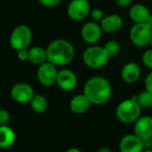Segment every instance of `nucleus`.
I'll use <instances>...</instances> for the list:
<instances>
[{
  "mask_svg": "<svg viewBox=\"0 0 152 152\" xmlns=\"http://www.w3.org/2000/svg\"><path fill=\"white\" fill-rule=\"evenodd\" d=\"M56 85L58 87L65 92L73 91L77 86V75L70 69H64L58 71Z\"/></svg>",
  "mask_w": 152,
  "mask_h": 152,
  "instance_id": "9b49d317",
  "label": "nucleus"
},
{
  "mask_svg": "<svg viewBox=\"0 0 152 152\" xmlns=\"http://www.w3.org/2000/svg\"><path fill=\"white\" fill-rule=\"evenodd\" d=\"M58 70L55 65L45 61L38 66L37 79L39 83L46 87L52 86L56 84Z\"/></svg>",
  "mask_w": 152,
  "mask_h": 152,
  "instance_id": "1a4fd4ad",
  "label": "nucleus"
},
{
  "mask_svg": "<svg viewBox=\"0 0 152 152\" xmlns=\"http://www.w3.org/2000/svg\"><path fill=\"white\" fill-rule=\"evenodd\" d=\"M142 70L140 66L134 62L130 61L126 63L121 69V78L126 84H134L141 77Z\"/></svg>",
  "mask_w": 152,
  "mask_h": 152,
  "instance_id": "4468645a",
  "label": "nucleus"
},
{
  "mask_svg": "<svg viewBox=\"0 0 152 152\" xmlns=\"http://www.w3.org/2000/svg\"><path fill=\"white\" fill-rule=\"evenodd\" d=\"M150 45L151 46V48H152V35H151V41H150Z\"/></svg>",
  "mask_w": 152,
  "mask_h": 152,
  "instance_id": "f704fd0d",
  "label": "nucleus"
},
{
  "mask_svg": "<svg viewBox=\"0 0 152 152\" xmlns=\"http://www.w3.org/2000/svg\"><path fill=\"white\" fill-rule=\"evenodd\" d=\"M97 152H112V151L108 147H102L98 150Z\"/></svg>",
  "mask_w": 152,
  "mask_h": 152,
  "instance_id": "2f4dec72",
  "label": "nucleus"
},
{
  "mask_svg": "<svg viewBox=\"0 0 152 152\" xmlns=\"http://www.w3.org/2000/svg\"><path fill=\"white\" fill-rule=\"evenodd\" d=\"M83 94L92 105L102 106L110 102L113 89L110 82L104 77L95 76L90 77L85 84Z\"/></svg>",
  "mask_w": 152,
  "mask_h": 152,
  "instance_id": "f257e3e1",
  "label": "nucleus"
},
{
  "mask_svg": "<svg viewBox=\"0 0 152 152\" xmlns=\"http://www.w3.org/2000/svg\"><path fill=\"white\" fill-rule=\"evenodd\" d=\"M47 61L57 66H64L70 63L75 57L73 45L66 39H55L46 48Z\"/></svg>",
  "mask_w": 152,
  "mask_h": 152,
  "instance_id": "f03ea898",
  "label": "nucleus"
},
{
  "mask_svg": "<svg viewBox=\"0 0 152 152\" xmlns=\"http://www.w3.org/2000/svg\"><path fill=\"white\" fill-rule=\"evenodd\" d=\"M91 105V102L86 95L84 94H79L71 98L69 102V110L74 114L82 115L88 111Z\"/></svg>",
  "mask_w": 152,
  "mask_h": 152,
  "instance_id": "dca6fc26",
  "label": "nucleus"
},
{
  "mask_svg": "<svg viewBox=\"0 0 152 152\" xmlns=\"http://www.w3.org/2000/svg\"><path fill=\"white\" fill-rule=\"evenodd\" d=\"M110 58V57L107 53L104 47L96 45H91L89 47H87L84 51L82 56L84 64L86 67L94 69L104 67L108 63Z\"/></svg>",
  "mask_w": 152,
  "mask_h": 152,
  "instance_id": "20e7f679",
  "label": "nucleus"
},
{
  "mask_svg": "<svg viewBox=\"0 0 152 152\" xmlns=\"http://www.w3.org/2000/svg\"><path fill=\"white\" fill-rule=\"evenodd\" d=\"M10 120V113L7 110L0 109V125H6Z\"/></svg>",
  "mask_w": 152,
  "mask_h": 152,
  "instance_id": "393cba45",
  "label": "nucleus"
},
{
  "mask_svg": "<svg viewBox=\"0 0 152 152\" xmlns=\"http://www.w3.org/2000/svg\"><path fill=\"white\" fill-rule=\"evenodd\" d=\"M17 56H18V59L20 60V61H28V49H22V50L17 51Z\"/></svg>",
  "mask_w": 152,
  "mask_h": 152,
  "instance_id": "cd10ccee",
  "label": "nucleus"
},
{
  "mask_svg": "<svg viewBox=\"0 0 152 152\" xmlns=\"http://www.w3.org/2000/svg\"><path fill=\"white\" fill-rule=\"evenodd\" d=\"M31 39L32 32L29 27L19 25L12 31L9 42L11 47L17 52L22 49H28L31 43Z\"/></svg>",
  "mask_w": 152,
  "mask_h": 152,
  "instance_id": "39448f33",
  "label": "nucleus"
},
{
  "mask_svg": "<svg viewBox=\"0 0 152 152\" xmlns=\"http://www.w3.org/2000/svg\"><path fill=\"white\" fill-rule=\"evenodd\" d=\"M16 134L14 130L6 126L0 125V149H9L15 143Z\"/></svg>",
  "mask_w": 152,
  "mask_h": 152,
  "instance_id": "a211bd4d",
  "label": "nucleus"
},
{
  "mask_svg": "<svg viewBox=\"0 0 152 152\" xmlns=\"http://www.w3.org/2000/svg\"><path fill=\"white\" fill-rule=\"evenodd\" d=\"M144 86H145V90H147L148 92L152 94V71L147 75L145 78Z\"/></svg>",
  "mask_w": 152,
  "mask_h": 152,
  "instance_id": "bb28decb",
  "label": "nucleus"
},
{
  "mask_svg": "<svg viewBox=\"0 0 152 152\" xmlns=\"http://www.w3.org/2000/svg\"><path fill=\"white\" fill-rule=\"evenodd\" d=\"M152 29L146 23H134L130 29L129 37L131 42L137 47H145L150 45Z\"/></svg>",
  "mask_w": 152,
  "mask_h": 152,
  "instance_id": "423d86ee",
  "label": "nucleus"
},
{
  "mask_svg": "<svg viewBox=\"0 0 152 152\" xmlns=\"http://www.w3.org/2000/svg\"><path fill=\"white\" fill-rule=\"evenodd\" d=\"M146 23L150 26V28L152 29V13L151 12V14H150V16H149V18H148V20H147V21H146Z\"/></svg>",
  "mask_w": 152,
  "mask_h": 152,
  "instance_id": "473e14b6",
  "label": "nucleus"
},
{
  "mask_svg": "<svg viewBox=\"0 0 152 152\" xmlns=\"http://www.w3.org/2000/svg\"><path fill=\"white\" fill-rule=\"evenodd\" d=\"M102 29L100 23L96 21H87L81 28V37L88 45H95L102 37Z\"/></svg>",
  "mask_w": 152,
  "mask_h": 152,
  "instance_id": "9d476101",
  "label": "nucleus"
},
{
  "mask_svg": "<svg viewBox=\"0 0 152 152\" xmlns=\"http://www.w3.org/2000/svg\"><path fill=\"white\" fill-rule=\"evenodd\" d=\"M90 12L91 4L88 0H71L67 8V14L73 20L86 19Z\"/></svg>",
  "mask_w": 152,
  "mask_h": 152,
  "instance_id": "6e6552de",
  "label": "nucleus"
},
{
  "mask_svg": "<svg viewBox=\"0 0 152 152\" xmlns=\"http://www.w3.org/2000/svg\"><path fill=\"white\" fill-rule=\"evenodd\" d=\"M103 47L110 57H115L118 55L121 51V45L117 40H109L105 43Z\"/></svg>",
  "mask_w": 152,
  "mask_h": 152,
  "instance_id": "4be33fe9",
  "label": "nucleus"
},
{
  "mask_svg": "<svg viewBox=\"0 0 152 152\" xmlns=\"http://www.w3.org/2000/svg\"><path fill=\"white\" fill-rule=\"evenodd\" d=\"M135 98L142 108L149 109L152 107V94L147 90L141 92L138 95L135 96Z\"/></svg>",
  "mask_w": 152,
  "mask_h": 152,
  "instance_id": "412c9836",
  "label": "nucleus"
},
{
  "mask_svg": "<svg viewBox=\"0 0 152 152\" xmlns=\"http://www.w3.org/2000/svg\"><path fill=\"white\" fill-rule=\"evenodd\" d=\"M34 94L35 92L33 87L30 85L23 82H20L13 85L10 91L11 98L19 104L29 103Z\"/></svg>",
  "mask_w": 152,
  "mask_h": 152,
  "instance_id": "0eeeda50",
  "label": "nucleus"
},
{
  "mask_svg": "<svg viewBox=\"0 0 152 152\" xmlns=\"http://www.w3.org/2000/svg\"><path fill=\"white\" fill-rule=\"evenodd\" d=\"M28 61L35 65H40L45 61H47V54H46V49L40 47V46H35L30 49H28Z\"/></svg>",
  "mask_w": 152,
  "mask_h": 152,
  "instance_id": "6ab92c4d",
  "label": "nucleus"
},
{
  "mask_svg": "<svg viewBox=\"0 0 152 152\" xmlns=\"http://www.w3.org/2000/svg\"><path fill=\"white\" fill-rule=\"evenodd\" d=\"M142 152H152V149H148V150H144Z\"/></svg>",
  "mask_w": 152,
  "mask_h": 152,
  "instance_id": "72a5a7b5",
  "label": "nucleus"
},
{
  "mask_svg": "<svg viewBox=\"0 0 152 152\" xmlns=\"http://www.w3.org/2000/svg\"><path fill=\"white\" fill-rule=\"evenodd\" d=\"M101 28L105 33H114L121 29L123 27V19L118 14H110L104 16L100 21Z\"/></svg>",
  "mask_w": 152,
  "mask_h": 152,
  "instance_id": "2eb2a0df",
  "label": "nucleus"
},
{
  "mask_svg": "<svg viewBox=\"0 0 152 152\" xmlns=\"http://www.w3.org/2000/svg\"><path fill=\"white\" fill-rule=\"evenodd\" d=\"M143 145H144V150L152 149V138L151 139H147L143 141Z\"/></svg>",
  "mask_w": 152,
  "mask_h": 152,
  "instance_id": "c756f323",
  "label": "nucleus"
},
{
  "mask_svg": "<svg viewBox=\"0 0 152 152\" xmlns=\"http://www.w3.org/2000/svg\"><path fill=\"white\" fill-rule=\"evenodd\" d=\"M142 61L143 65L152 69V48L146 50L142 55Z\"/></svg>",
  "mask_w": 152,
  "mask_h": 152,
  "instance_id": "5701e85b",
  "label": "nucleus"
},
{
  "mask_svg": "<svg viewBox=\"0 0 152 152\" xmlns=\"http://www.w3.org/2000/svg\"><path fill=\"white\" fill-rule=\"evenodd\" d=\"M120 152H142L144 151L143 141L134 134L124 135L118 144Z\"/></svg>",
  "mask_w": 152,
  "mask_h": 152,
  "instance_id": "f8f14e48",
  "label": "nucleus"
},
{
  "mask_svg": "<svg viewBox=\"0 0 152 152\" xmlns=\"http://www.w3.org/2000/svg\"><path fill=\"white\" fill-rule=\"evenodd\" d=\"M133 0H115L116 4L120 8H125L132 4Z\"/></svg>",
  "mask_w": 152,
  "mask_h": 152,
  "instance_id": "c85d7f7f",
  "label": "nucleus"
},
{
  "mask_svg": "<svg viewBox=\"0 0 152 152\" xmlns=\"http://www.w3.org/2000/svg\"><path fill=\"white\" fill-rule=\"evenodd\" d=\"M65 152H83L80 149H78V148H76V147H73V148H69V149H68L67 151Z\"/></svg>",
  "mask_w": 152,
  "mask_h": 152,
  "instance_id": "7c9ffc66",
  "label": "nucleus"
},
{
  "mask_svg": "<svg viewBox=\"0 0 152 152\" xmlns=\"http://www.w3.org/2000/svg\"><path fill=\"white\" fill-rule=\"evenodd\" d=\"M38 2L45 7H54L58 5L61 0H38Z\"/></svg>",
  "mask_w": 152,
  "mask_h": 152,
  "instance_id": "a878e982",
  "label": "nucleus"
},
{
  "mask_svg": "<svg viewBox=\"0 0 152 152\" xmlns=\"http://www.w3.org/2000/svg\"><path fill=\"white\" fill-rule=\"evenodd\" d=\"M134 134L142 141L152 138V117L141 116L134 123Z\"/></svg>",
  "mask_w": 152,
  "mask_h": 152,
  "instance_id": "ddd939ff",
  "label": "nucleus"
},
{
  "mask_svg": "<svg viewBox=\"0 0 152 152\" xmlns=\"http://www.w3.org/2000/svg\"><path fill=\"white\" fill-rule=\"evenodd\" d=\"M151 12L149 8L142 4H136L130 7L129 17L134 23H143L146 22Z\"/></svg>",
  "mask_w": 152,
  "mask_h": 152,
  "instance_id": "f3484780",
  "label": "nucleus"
},
{
  "mask_svg": "<svg viewBox=\"0 0 152 152\" xmlns=\"http://www.w3.org/2000/svg\"><path fill=\"white\" fill-rule=\"evenodd\" d=\"M29 105H30L31 110L37 114H43L48 109L47 99L44 95L39 94H34V96L29 102Z\"/></svg>",
  "mask_w": 152,
  "mask_h": 152,
  "instance_id": "aec40b11",
  "label": "nucleus"
},
{
  "mask_svg": "<svg viewBox=\"0 0 152 152\" xmlns=\"http://www.w3.org/2000/svg\"><path fill=\"white\" fill-rule=\"evenodd\" d=\"M90 15H91V17H92L94 21L100 22L102 20V18L104 17V12H103L102 10H101L99 8H95V9L91 10Z\"/></svg>",
  "mask_w": 152,
  "mask_h": 152,
  "instance_id": "b1692460",
  "label": "nucleus"
},
{
  "mask_svg": "<svg viewBox=\"0 0 152 152\" xmlns=\"http://www.w3.org/2000/svg\"><path fill=\"white\" fill-rule=\"evenodd\" d=\"M142 107L135 96L126 99L118 103L116 108V118L123 124H134L142 116Z\"/></svg>",
  "mask_w": 152,
  "mask_h": 152,
  "instance_id": "7ed1b4c3",
  "label": "nucleus"
}]
</instances>
